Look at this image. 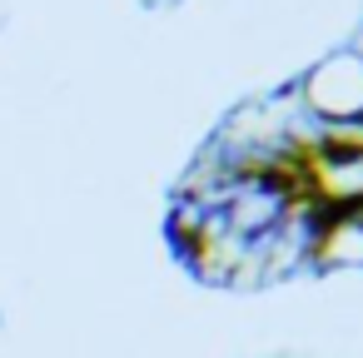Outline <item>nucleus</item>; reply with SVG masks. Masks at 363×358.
Returning <instances> with one entry per match:
<instances>
[{"instance_id":"2","label":"nucleus","mask_w":363,"mask_h":358,"mask_svg":"<svg viewBox=\"0 0 363 358\" xmlns=\"http://www.w3.org/2000/svg\"><path fill=\"white\" fill-rule=\"evenodd\" d=\"M313 269H363V209L353 199L348 204L328 199V214L313 244Z\"/></svg>"},{"instance_id":"1","label":"nucleus","mask_w":363,"mask_h":358,"mask_svg":"<svg viewBox=\"0 0 363 358\" xmlns=\"http://www.w3.org/2000/svg\"><path fill=\"white\" fill-rule=\"evenodd\" d=\"M298 100L308 115H318L323 125L338 120H363V55L353 45L323 50L303 75H294Z\"/></svg>"}]
</instances>
